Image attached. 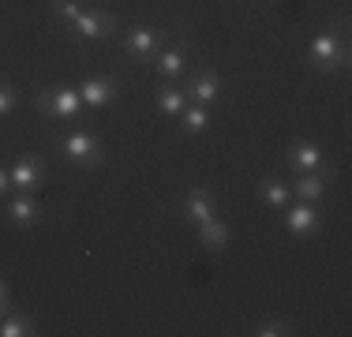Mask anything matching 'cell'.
Wrapping results in <instances>:
<instances>
[{"label":"cell","mask_w":352,"mask_h":337,"mask_svg":"<svg viewBox=\"0 0 352 337\" xmlns=\"http://www.w3.org/2000/svg\"><path fill=\"white\" fill-rule=\"evenodd\" d=\"M307 56H311V67L318 75H333V72H341V67H349V30H345V23L315 34Z\"/></svg>","instance_id":"obj_1"},{"label":"cell","mask_w":352,"mask_h":337,"mask_svg":"<svg viewBox=\"0 0 352 337\" xmlns=\"http://www.w3.org/2000/svg\"><path fill=\"white\" fill-rule=\"evenodd\" d=\"M53 146L60 150V154L68 157L75 168H98V165H105V142L98 139L94 131H64V135H53Z\"/></svg>","instance_id":"obj_2"},{"label":"cell","mask_w":352,"mask_h":337,"mask_svg":"<svg viewBox=\"0 0 352 337\" xmlns=\"http://www.w3.org/2000/svg\"><path fill=\"white\" fill-rule=\"evenodd\" d=\"M34 109L41 116H49V120H75V116L82 113V98H79V87H68V83H60V87H45L34 94Z\"/></svg>","instance_id":"obj_3"},{"label":"cell","mask_w":352,"mask_h":337,"mask_svg":"<svg viewBox=\"0 0 352 337\" xmlns=\"http://www.w3.org/2000/svg\"><path fill=\"white\" fill-rule=\"evenodd\" d=\"M188 61H191V41L188 38H169L154 53V72L162 75V83H176L188 72Z\"/></svg>","instance_id":"obj_4"},{"label":"cell","mask_w":352,"mask_h":337,"mask_svg":"<svg viewBox=\"0 0 352 337\" xmlns=\"http://www.w3.org/2000/svg\"><path fill=\"white\" fill-rule=\"evenodd\" d=\"M72 30L79 41H105L120 30V23H116V15L109 8H82L79 19L72 23Z\"/></svg>","instance_id":"obj_5"},{"label":"cell","mask_w":352,"mask_h":337,"mask_svg":"<svg viewBox=\"0 0 352 337\" xmlns=\"http://www.w3.org/2000/svg\"><path fill=\"white\" fill-rule=\"evenodd\" d=\"M165 41H169V30L139 23V27H131L128 38H124V53H128L131 61H154V53L165 45Z\"/></svg>","instance_id":"obj_6"},{"label":"cell","mask_w":352,"mask_h":337,"mask_svg":"<svg viewBox=\"0 0 352 337\" xmlns=\"http://www.w3.org/2000/svg\"><path fill=\"white\" fill-rule=\"evenodd\" d=\"M116 94H120V79H113V75H87L79 83V98L87 109H105Z\"/></svg>","instance_id":"obj_7"},{"label":"cell","mask_w":352,"mask_h":337,"mask_svg":"<svg viewBox=\"0 0 352 337\" xmlns=\"http://www.w3.org/2000/svg\"><path fill=\"white\" fill-rule=\"evenodd\" d=\"M285 165L292 168V176L296 173H326V157H322V150H318V142H311V139L292 142L289 154H285Z\"/></svg>","instance_id":"obj_8"},{"label":"cell","mask_w":352,"mask_h":337,"mask_svg":"<svg viewBox=\"0 0 352 337\" xmlns=\"http://www.w3.org/2000/svg\"><path fill=\"white\" fill-rule=\"evenodd\" d=\"M285 214V229L292 236H300V240H307V236L318 232V206L315 202H289V206L281 210Z\"/></svg>","instance_id":"obj_9"},{"label":"cell","mask_w":352,"mask_h":337,"mask_svg":"<svg viewBox=\"0 0 352 337\" xmlns=\"http://www.w3.org/2000/svg\"><path fill=\"white\" fill-rule=\"evenodd\" d=\"M188 101H195V105H214L217 98H221V79H217L214 67H203V72H195L188 83H180Z\"/></svg>","instance_id":"obj_10"},{"label":"cell","mask_w":352,"mask_h":337,"mask_svg":"<svg viewBox=\"0 0 352 337\" xmlns=\"http://www.w3.org/2000/svg\"><path fill=\"white\" fill-rule=\"evenodd\" d=\"M8 176H12L15 191H38L41 184H45V162H41L38 154H27L8 168Z\"/></svg>","instance_id":"obj_11"},{"label":"cell","mask_w":352,"mask_h":337,"mask_svg":"<svg viewBox=\"0 0 352 337\" xmlns=\"http://www.w3.org/2000/svg\"><path fill=\"white\" fill-rule=\"evenodd\" d=\"M214 214H217V199H214V191H206V188H191L188 195L180 199V217L184 221L203 225V221H210Z\"/></svg>","instance_id":"obj_12"},{"label":"cell","mask_w":352,"mask_h":337,"mask_svg":"<svg viewBox=\"0 0 352 337\" xmlns=\"http://www.w3.org/2000/svg\"><path fill=\"white\" fill-rule=\"evenodd\" d=\"M8 221L15 225V229H30V225L41 221V202L34 199V191H19V195L8 199Z\"/></svg>","instance_id":"obj_13"},{"label":"cell","mask_w":352,"mask_h":337,"mask_svg":"<svg viewBox=\"0 0 352 337\" xmlns=\"http://www.w3.org/2000/svg\"><path fill=\"white\" fill-rule=\"evenodd\" d=\"M292 195H296L300 202H322V195L330 191V173H296L292 176Z\"/></svg>","instance_id":"obj_14"},{"label":"cell","mask_w":352,"mask_h":337,"mask_svg":"<svg viewBox=\"0 0 352 337\" xmlns=\"http://www.w3.org/2000/svg\"><path fill=\"white\" fill-rule=\"evenodd\" d=\"M255 195H258V202H263L266 210H285L292 202L289 184L278 180V176H263V180H258V188H255Z\"/></svg>","instance_id":"obj_15"},{"label":"cell","mask_w":352,"mask_h":337,"mask_svg":"<svg viewBox=\"0 0 352 337\" xmlns=\"http://www.w3.org/2000/svg\"><path fill=\"white\" fill-rule=\"evenodd\" d=\"M154 101H157V113L162 116H180L184 109H188V94H184L180 83H162V87L154 90Z\"/></svg>","instance_id":"obj_16"},{"label":"cell","mask_w":352,"mask_h":337,"mask_svg":"<svg viewBox=\"0 0 352 337\" xmlns=\"http://www.w3.org/2000/svg\"><path fill=\"white\" fill-rule=\"evenodd\" d=\"M195 240L203 251H225V243H229V225L221 221V217H210V221L195 225Z\"/></svg>","instance_id":"obj_17"},{"label":"cell","mask_w":352,"mask_h":337,"mask_svg":"<svg viewBox=\"0 0 352 337\" xmlns=\"http://www.w3.org/2000/svg\"><path fill=\"white\" fill-rule=\"evenodd\" d=\"M27 334H38V318L30 311H12L8 307L0 315V337H27Z\"/></svg>","instance_id":"obj_18"},{"label":"cell","mask_w":352,"mask_h":337,"mask_svg":"<svg viewBox=\"0 0 352 337\" xmlns=\"http://www.w3.org/2000/svg\"><path fill=\"white\" fill-rule=\"evenodd\" d=\"M176 120H180V131L184 135H203L206 128H210L214 116H210V105H195V101H188V109H184Z\"/></svg>","instance_id":"obj_19"},{"label":"cell","mask_w":352,"mask_h":337,"mask_svg":"<svg viewBox=\"0 0 352 337\" xmlns=\"http://www.w3.org/2000/svg\"><path fill=\"white\" fill-rule=\"evenodd\" d=\"M251 337H289V334H296V326L289 323V318H278V315H266V318H258V323H251Z\"/></svg>","instance_id":"obj_20"},{"label":"cell","mask_w":352,"mask_h":337,"mask_svg":"<svg viewBox=\"0 0 352 337\" xmlns=\"http://www.w3.org/2000/svg\"><path fill=\"white\" fill-rule=\"evenodd\" d=\"M82 0H53V19L60 23V27H72L75 19H79V12H82Z\"/></svg>","instance_id":"obj_21"},{"label":"cell","mask_w":352,"mask_h":337,"mask_svg":"<svg viewBox=\"0 0 352 337\" xmlns=\"http://www.w3.org/2000/svg\"><path fill=\"white\" fill-rule=\"evenodd\" d=\"M15 109H19V90L12 83H0V120H8Z\"/></svg>","instance_id":"obj_22"},{"label":"cell","mask_w":352,"mask_h":337,"mask_svg":"<svg viewBox=\"0 0 352 337\" xmlns=\"http://www.w3.org/2000/svg\"><path fill=\"white\" fill-rule=\"evenodd\" d=\"M8 307H12V285H8L4 277H0V315H4Z\"/></svg>","instance_id":"obj_23"},{"label":"cell","mask_w":352,"mask_h":337,"mask_svg":"<svg viewBox=\"0 0 352 337\" xmlns=\"http://www.w3.org/2000/svg\"><path fill=\"white\" fill-rule=\"evenodd\" d=\"M8 191H12V176H8V168L0 165V199H4Z\"/></svg>","instance_id":"obj_24"}]
</instances>
